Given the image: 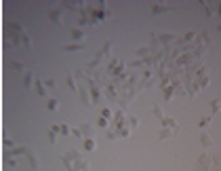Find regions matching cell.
<instances>
[{
  "label": "cell",
  "mask_w": 221,
  "mask_h": 171,
  "mask_svg": "<svg viewBox=\"0 0 221 171\" xmlns=\"http://www.w3.org/2000/svg\"><path fill=\"white\" fill-rule=\"evenodd\" d=\"M166 11H171L169 4H152V13H166Z\"/></svg>",
  "instance_id": "cell-3"
},
{
  "label": "cell",
  "mask_w": 221,
  "mask_h": 171,
  "mask_svg": "<svg viewBox=\"0 0 221 171\" xmlns=\"http://www.w3.org/2000/svg\"><path fill=\"white\" fill-rule=\"evenodd\" d=\"M46 85L44 83H36V91H38V95H46Z\"/></svg>",
  "instance_id": "cell-6"
},
{
  "label": "cell",
  "mask_w": 221,
  "mask_h": 171,
  "mask_svg": "<svg viewBox=\"0 0 221 171\" xmlns=\"http://www.w3.org/2000/svg\"><path fill=\"white\" fill-rule=\"evenodd\" d=\"M211 108H213V112H219V101H217V99L211 101Z\"/></svg>",
  "instance_id": "cell-12"
},
{
  "label": "cell",
  "mask_w": 221,
  "mask_h": 171,
  "mask_svg": "<svg viewBox=\"0 0 221 171\" xmlns=\"http://www.w3.org/2000/svg\"><path fill=\"white\" fill-rule=\"evenodd\" d=\"M46 106H48V110H53V112H55V110L59 108V101H57V99H51V101H48Z\"/></svg>",
  "instance_id": "cell-9"
},
{
  "label": "cell",
  "mask_w": 221,
  "mask_h": 171,
  "mask_svg": "<svg viewBox=\"0 0 221 171\" xmlns=\"http://www.w3.org/2000/svg\"><path fill=\"white\" fill-rule=\"evenodd\" d=\"M44 85H46V87H48V89H55V81H46Z\"/></svg>",
  "instance_id": "cell-16"
},
{
  "label": "cell",
  "mask_w": 221,
  "mask_h": 171,
  "mask_svg": "<svg viewBox=\"0 0 221 171\" xmlns=\"http://www.w3.org/2000/svg\"><path fill=\"white\" fill-rule=\"evenodd\" d=\"M80 49H84L82 42H78V45H66V51H80Z\"/></svg>",
  "instance_id": "cell-5"
},
{
  "label": "cell",
  "mask_w": 221,
  "mask_h": 171,
  "mask_svg": "<svg viewBox=\"0 0 221 171\" xmlns=\"http://www.w3.org/2000/svg\"><path fill=\"white\" fill-rule=\"evenodd\" d=\"M67 85H69V87H72L74 91L78 89V87H76V83H74V78H72V76H67Z\"/></svg>",
  "instance_id": "cell-11"
},
{
  "label": "cell",
  "mask_w": 221,
  "mask_h": 171,
  "mask_svg": "<svg viewBox=\"0 0 221 171\" xmlns=\"http://www.w3.org/2000/svg\"><path fill=\"white\" fill-rule=\"evenodd\" d=\"M32 83H34V78H32V74L25 76V87H32Z\"/></svg>",
  "instance_id": "cell-10"
},
{
  "label": "cell",
  "mask_w": 221,
  "mask_h": 171,
  "mask_svg": "<svg viewBox=\"0 0 221 171\" xmlns=\"http://www.w3.org/2000/svg\"><path fill=\"white\" fill-rule=\"evenodd\" d=\"M208 122H211V116H206V118H202V120H200V127H206Z\"/></svg>",
  "instance_id": "cell-13"
},
{
  "label": "cell",
  "mask_w": 221,
  "mask_h": 171,
  "mask_svg": "<svg viewBox=\"0 0 221 171\" xmlns=\"http://www.w3.org/2000/svg\"><path fill=\"white\" fill-rule=\"evenodd\" d=\"M200 142L204 144V146H211V144H213V140H211V135H208V133H204V135L200 137Z\"/></svg>",
  "instance_id": "cell-7"
},
{
  "label": "cell",
  "mask_w": 221,
  "mask_h": 171,
  "mask_svg": "<svg viewBox=\"0 0 221 171\" xmlns=\"http://www.w3.org/2000/svg\"><path fill=\"white\" fill-rule=\"evenodd\" d=\"M61 133H63V135H67V133H69V127H67V125H61Z\"/></svg>",
  "instance_id": "cell-14"
},
{
  "label": "cell",
  "mask_w": 221,
  "mask_h": 171,
  "mask_svg": "<svg viewBox=\"0 0 221 171\" xmlns=\"http://www.w3.org/2000/svg\"><path fill=\"white\" fill-rule=\"evenodd\" d=\"M72 36H74L76 40H82V38H84V32H82V30H72Z\"/></svg>",
  "instance_id": "cell-8"
},
{
  "label": "cell",
  "mask_w": 221,
  "mask_h": 171,
  "mask_svg": "<svg viewBox=\"0 0 221 171\" xmlns=\"http://www.w3.org/2000/svg\"><path fill=\"white\" fill-rule=\"evenodd\" d=\"M23 152L28 154V158H30V163H32V167H40V163H38V158L34 156V152L30 150V148H23Z\"/></svg>",
  "instance_id": "cell-2"
},
{
  "label": "cell",
  "mask_w": 221,
  "mask_h": 171,
  "mask_svg": "<svg viewBox=\"0 0 221 171\" xmlns=\"http://www.w3.org/2000/svg\"><path fill=\"white\" fill-rule=\"evenodd\" d=\"M84 148H87V150H95V140L93 137H87V140H84Z\"/></svg>",
  "instance_id": "cell-4"
},
{
  "label": "cell",
  "mask_w": 221,
  "mask_h": 171,
  "mask_svg": "<svg viewBox=\"0 0 221 171\" xmlns=\"http://www.w3.org/2000/svg\"><path fill=\"white\" fill-rule=\"evenodd\" d=\"M48 17H51V21H55V23H61V11L55 9V11H48Z\"/></svg>",
  "instance_id": "cell-1"
},
{
  "label": "cell",
  "mask_w": 221,
  "mask_h": 171,
  "mask_svg": "<svg viewBox=\"0 0 221 171\" xmlns=\"http://www.w3.org/2000/svg\"><path fill=\"white\" fill-rule=\"evenodd\" d=\"M154 114H156V116H162V110H160V106H156V108H154Z\"/></svg>",
  "instance_id": "cell-15"
}]
</instances>
